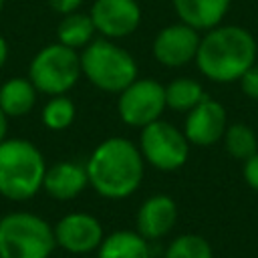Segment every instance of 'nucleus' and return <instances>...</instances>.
Here are the masks:
<instances>
[{"mask_svg":"<svg viewBox=\"0 0 258 258\" xmlns=\"http://www.w3.org/2000/svg\"><path fill=\"white\" fill-rule=\"evenodd\" d=\"M89 187L105 200L133 196L145 177V159L139 147L125 137L103 139L85 163Z\"/></svg>","mask_w":258,"mask_h":258,"instance_id":"nucleus-1","label":"nucleus"},{"mask_svg":"<svg viewBox=\"0 0 258 258\" xmlns=\"http://www.w3.org/2000/svg\"><path fill=\"white\" fill-rule=\"evenodd\" d=\"M256 50L250 30L238 24H218L200 38L196 64L214 83H234L254 64Z\"/></svg>","mask_w":258,"mask_h":258,"instance_id":"nucleus-2","label":"nucleus"},{"mask_svg":"<svg viewBox=\"0 0 258 258\" xmlns=\"http://www.w3.org/2000/svg\"><path fill=\"white\" fill-rule=\"evenodd\" d=\"M42 151L28 139L0 141V196L10 202H28L40 189L46 173Z\"/></svg>","mask_w":258,"mask_h":258,"instance_id":"nucleus-3","label":"nucleus"},{"mask_svg":"<svg viewBox=\"0 0 258 258\" xmlns=\"http://www.w3.org/2000/svg\"><path fill=\"white\" fill-rule=\"evenodd\" d=\"M81 73L95 89L119 95L137 79L139 69L127 48L111 38L95 36L81 50Z\"/></svg>","mask_w":258,"mask_h":258,"instance_id":"nucleus-4","label":"nucleus"},{"mask_svg":"<svg viewBox=\"0 0 258 258\" xmlns=\"http://www.w3.org/2000/svg\"><path fill=\"white\" fill-rule=\"evenodd\" d=\"M54 248V230L42 216L16 210L0 218V258H50Z\"/></svg>","mask_w":258,"mask_h":258,"instance_id":"nucleus-5","label":"nucleus"},{"mask_svg":"<svg viewBox=\"0 0 258 258\" xmlns=\"http://www.w3.org/2000/svg\"><path fill=\"white\" fill-rule=\"evenodd\" d=\"M81 77L79 50L60 42L42 46L28 64V79L32 81L34 89L48 97L67 95L71 89H75Z\"/></svg>","mask_w":258,"mask_h":258,"instance_id":"nucleus-6","label":"nucleus"},{"mask_svg":"<svg viewBox=\"0 0 258 258\" xmlns=\"http://www.w3.org/2000/svg\"><path fill=\"white\" fill-rule=\"evenodd\" d=\"M137 147L145 163L159 171H175L189 157V141L183 131L161 119L141 129Z\"/></svg>","mask_w":258,"mask_h":258,"instance_id":"nucleus-7","label":"nucleus"},{"mask_svg":"<svg viewBox=\"0 0 258 258\" xmlns=\"http://www.w3.org/2000/svg\"><path fill=\"white\" fill-rule=\"evenodd\" d=\"M165 105V85L155 79H135L117 95V115L127 127L143 129L161 119Z\"/></svg>","mask_w":258,"mask_h":258,"instance_id":"nucleus-8","label":"nucleus"},{"mask_svg":"<svg viewBox=\"0 0 258 258\" xmlns=\"http://www.w3.org/2000/svg\"><path fill=\"white\" fill-rule=\"evenodd\" d=\"M52 230L56 246L75 256L97 252L105 238L103 224L89 212H69L52 226Z\"/></svg>","mask_w":258,"mask_h":258,"instance_id":"nucleus-9","label":"nucleus"},{"mask_svg":"<svg viewBox=\"0 0 258 258\" xmlns=\"http://www.w3.org/2000/svg\"><path fill=\"white\" fill-rule=\"evenodd\" d=\"M89 16L99 36L119 40L139 28L143 14L137 0H95Z\"/></svg>","mask_w":258,"mask_h":258,"instance_id":"nucleus-10","label":"nucleus"},{"mask_svg":"<svg viewBox=\"0 0 258 258\" xmlns=\"http://www.w3.org/2000/svg\"><path fill=\"white\" fill-rule=\"evenodd\" d=\"M200 30L191 28L185 22H173L161 28L153 42H151V52L153 58L167 67V69H179L191 60H196V52L200 46Z\"/></svg>","mask_w":258,"mask_h":258,"instance_id":"nucleus-11","label":"nucleus"},{"mask_svg":"<svg viewBox=\"0 0 258 258\" xmlns=\"http://www.w3.org/2000/svg\"><path fill=\"white\" fill-rule=\"evenodd\" d=\"M226 127H228V115L224 105L206 95L194 109L187 111L181 131L189 141V145L208 147L224 137Z\"/></svg>","mask_w":258,"mask_h":258,"instance_id":"nucleus-12","label":"nucleus"},{"mask_svg":"<svg viewBox=\"0 0 258 258\" xmlns=\"http://www.w3.org/2000/svg\"><path fill=\"white\" fill-rule=\"evenodd\" d=\"M177 222V204L167 194L149 196L137 210L135 230L149 242L167 236Z\"/></svg>","mask_w":258,"mask_h":258,"instance_id":"nucleus-13","label":"nucleus"},{"mask_svg":"<svg viewBox=\"0 0 258 258\" xmlns=\"http://www.w3.org/2000/svg\"><path fill=\"white\" fill-rule=\"evenodd\" d=\"M89 187V177L85 163L77 161H58L46 167L42 189L56 202L75 200Z\"/></svg>","mask_w":258,"mask_h":258,"instance_id":"nucleus-14","label":"nucleus"},{"mask_svg":"<svg viewBox=\"0 0 258 258\" xmlns=\"http://www.w3.org/2000/svg\"><path fill=\"white\" fill-rule=\"evenodd\" d=\"M232 0H171L177 18L196 30H210L222 24Z\"/></svg>","mask_w":258,"mask_h":258,"instance_id":"nucleus-15","label":"nucleus"},{"mask_svg":"<svg viewBox=\"0 0 258 258\" xmlns=\"http://www.w3.org/2000/svg\"><path fill=\"white\" fill-rule=\"evenodd\" d=\"M97 258H151V246L137 230H115L105 234Z\"/></svg>","mask_w":258,"mask_h":258,"instance_id":"nucleus-16","label":"nucleus"},{"mask_svg":"<svg viewBox=\"0 0 258 258\" xmlns=\"http://www.w3.org/2000/svg\"><path fill=\"white\" fill-rule=\"evenodd\" d=\"M38 91L28 77H10L0 85V109L6 117H24L32 111Z\"/></svg>","mask_w":258,"mask_h":258,"instance_id":"nucleus-17","label":"nucleus"},{"mask_svg":"<svg viewBox=\"0 0 258 258\" xmlns=\"http://www.w3.org/2000/svg\"><path fill=\"white\" fill-rule=\"evenodd\" d=\"M95 34L97 30H95V24L89 12H81V10L62 14L56 26V42L69 48H75V50H83L95 38Z\"/></svg>","mask_w":258,"mask_h":258,"instance_id":"nucleus-18","label":"nucleus"},{"mask_svg":"<svg viewBox=\"0 0 258 258\" xmlns=\"http://www.w3.org/2000/svg\"><path fill=\"white\" fill-rule=\"evenodd\" d=\"M206 97L204 87L189 77H177L165 85V105L171 111L187 113Z\"/></svg>","mask_w":258,"mask_h":258,"instance_id":"nucleus-19","label":"nucleus"},{"mask_svg":"<svg viewBox=\"0 0 258 258\" xmlns=\"http://www.w3.org/2000/svg\"><path fill=\"white\" fill-rule=\"evenodd\" d=\"M77 119L75 101L69 95H54L40 111V121L48 131H64Z\"/></svg>","mask_w":258,"mask_h":258,"instance_id":"nucleus-20","label":"nucleus"},{"mask_svg":"<svg viewBox=\"0 0 258 258\" xmlns=\"http://www.w3.org/2000/svg\"><path fill=\"white\" fill-rule=\"evenodd\" d=\"M224 147L226 151L234 157V159H242L246 161L248 157H252L258 151V139L254 129H250L244 123H234L228 125L224 131Z\"/></svg>","mask_w":258,"mask_h":258,"instance_id":"nucleus-21","label":"nucleus"},{"mask_svg":"<svg viewBox=\"0 0 258 258\" xmlns=\"http://www.w3.org/2000/svg\"><path fill=\"white\" fill-rule=\"evenodd\" d=\"M163 258H214V252L204 236L179 234L167 244Z\"/></svg>","mask_w":258,"mask_h":258,"instance_id":"nucleus-22","label":"nucleus"},{"mask_svg":"<svg viewBox=\"0 0 258 258\" xmlns=\"http://www.w3.org/2000/svg\"><path fill=\"white\" fill-rule=\"evenodd\" d=\"M240 89L246 97L258 101V64H252L240 79Z\"/></svg>","mask_w":258,"mask_h":258,"instance_id":"nucleus-23","label":"nucleus"},{"mask_svg":"<svg viewBox=\"0 0 258 258\" xmlns=\"http://www.w3.org/2000/svg\"><path fill=\"white\" fill-rule=\"evenodd\" d=\"M242 175H244V181L254 189L258 191V151L248 157L244 161V167H242Z\"/></svg>","mask_w":258,"mask_h":258,"instance_id":"nucleus-24","label":"nucleus"},{"mask_svg":"<svg viewBox=\"0 0 258 258\" xmlns=\"http://www.w3.org/2000/svg\"><path fill=\"white\" fill-rule=\"evenodd\" d=\"M46 2H48V6H50L54 12H58V14L75 12V10H79L81 4H83V0H46Z\"/></svg>","mask_w":258,"mask_h":258,"instance_id":"nucleus-25","label":"nucleus"},{"mask_svg":"<svg viewBox=\"0 0 258 258\" xmlns=\"http://www.w3.org/2000/svg\"><path fill=\"white\" fill-rule=\"evenodd\" d=\"M8 54H10L8 42H6V38L0 34V71L4 69V64H6V60H8Z\"/></svg>","mask_w":258,"mask_h":258,"instance_id":"nucleus-26","label":"nucleus"},{"mask_svg":"<svg viewBox=\"0 0 258 258\" xmlns=\"http://www.w3.org/2000/svg\"><path fill=\"white\" fill-rule=\"evenodd\" d=\"M6 133H8V117H6V113L0 109V141L6 139Z\"/></svg>","mask_w":258,"mask_h":258,"instance_id":"nucleus-27","label":"nucleus"},{"mask_svg":"<svg viewBox=\"0 0 258 258\" xmlns=\"http://www.w3.org/2000/svg\"><path fill=\"white\" fill-rule=\"evenodd\" d=\"M4 4H6V0H0V14H2V10H4Z\"/></svg>","mask_w":258,"mask_h":258,"instance_id":"nucleus-28","label":"nucleus"}]
</instances>
